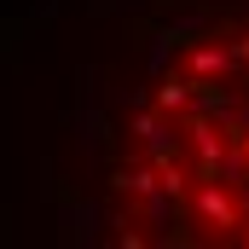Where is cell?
Returning <instances> with one entry per match:
<instances>
[{
    "label": "cell",
    "mask_w": 249,
    "mask_h": 249,
    "mask_svg": "<svg viewBox=\"0 0 249 249\" xmlns=\"http://www.w3.org/2000/svg\"><path fill=\"white\" fill-rule=\"evenodd\" d=\"M93 220L116 244L249 249V12L151 47L105 133Z\"/></svg>",
    "instance_id": "6da1fadb"
}]
</instances>
